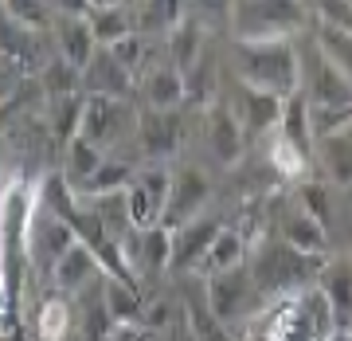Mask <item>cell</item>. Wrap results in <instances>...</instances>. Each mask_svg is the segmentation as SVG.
<instances>
[{"label": "cell", "mask_w": 352, "mask_h": 341, "mask_svg": "<svg viewBox=\"0 0 352 341\" xmlns=\"http://www.w3.org/2000/svg\"><path fill=\"white\" fill-rule=\"evenodd\" d=\"M129 130H138V118L129 110L122 99H98V94H87V110H82V130H78V138L90 141V145H98L102 153L118 145V141L126 138Z\"/></svg>", "instance_id": "obj_7"}, {"label": "cell", "mask_w": 352, "mask_h": 341, "mask_svg": "<svg viewBox=\"0 0 352 341\" xmlns=\"http://www.w3.org/2000/svg\"><path fill=\"white\" fill-rule=\"evenodd\" d=\"M106 51H113V59L126 67L129 75H138V67L145 63L149 43H145V36H129V39H122V43H113V48H106Z\"/></svg>", "instance_id": "obj_37"}, {"label": "cell", "mask_w": 352, "mask_h": 341, "mask_svg": "<svg viewBox=\"0 0 352 341\" xmlns=\"http://www.w3.org/2000/svg\"><path fill=\"white\" fill-rule=\"evenodd\" d=\"M294 204L329 227V189H325V185H314V180H309V185H302V189H298V196H294Z\"/></svg>", "instance_id": "obj_35"}, {"label": "cell", "mask_w": 352, "mask_h": 341, "mask_svg": "<svg viewBox=\"0 0 352 341\" xmlns=\"http://www.w3.org/2000/svg\"><path fill=\"white\" fill-rule=\"evenodd\" d=\"M32 329H36V341H67L75 338V314L67 306L63 294H47L39 302L36 318H32Z\"/></svg>", "instance_id": "obj_26"}, {"label": "cell", "mask_w": 352, "mask_h": 341, "mask_svg": "<svg viewBox=\"0 0 352 341\" xmlns=\"http://www.w3.org/2000/svg\"><path fill=\"white\" fill-rule=\"evenodd\" d=\"M278 134H282L298 153L314 157L317 141H314V126H309V99H305V94L286 99V110H282V126H278Z\"/></svg>", "instance_id": "obj_29"}, {"label": "cell", "mask_w": 352, "mask_h": 341, "mask_svg": "<svg viewBox=\"0 0 352 341\" xmlns=\"http://www.w3.org/2000/svg\"><path fill=\"white\" fill-rule=\"evenodd\" d=\"M78 240V231L71 224H67L63 216H55V212H43L39 208L36 220H32V227H28V240H24V255H28V263L36 267L39 275H47L59 267V259H63Z\"/></svg>", "instance_id": "obj_5"}, {"label": "cell", "mask_w": 352, "mask_h": 341, "mask_svg": "<svg viewBox=\"0 0 352 341\" xmlns=\"http://www.w3.org/2000/svg\"><path fill=\"white\" fill-rule=\"evenodd\" d=\"M94 278H106L98 255L90 251L87 243H75V247L59 259V267L51 271V287L59 294H82Z\"/></svg>", "instance_id": "obj_19"}, {"label": "cell", "mask_w": 352, "mask_h": 341, "mask_svg": "<svg viewBox=\"0 0 352 341\" xmlns=\"http://www.w3.org/2000/svg\"><path fill=\"white\" fill-rule=\"evenodd\" d=\"M204 145L212 153L215 165L223 169H235L243 161V149H247V130H243L239 114L231 110V102L219 99L204 110Z\"/></svg>", "instance_id": "obj_6"}, {"label": "cell", "mask_w": 352, "mask_h": 341, "mask_svg": "<svg viewBox=\"0 0 352 341\" xmlns=\"http://www.w3.org/2000/svg\"><path fill=\"white\" fill-rule=\"evenodd\" d=\"M133 177H138V169H133V161H126V157H106V165H102L98 173L78 189V200H102V196H118V192H126L129 185H133Z\"/></svg>", "instance_id": "obj_25"}, {"label": "cell", "mask_w": 352, "mask_h": 341, "mask_svg": "<svg viewBox=\"0 0 352 341\" xmlns=\"http://www.w3.org/2000/svg\"><path fill=\"white\" fill-rule=\"evenodd\" d=\"M176 341H200V333H196V326H192V318L180 310V329H176Z\"/></svg>", "instance_id": "obj_40"}, {"label": "cell", "mask_w": 352, "mask_h": 341, "mask_svg": "<svg viewBox=\"0 0 352 341\" xmlns=\"http://www.w3.org/2000/svg\"><path fill=\"white\" fill-rule=\"evenodd\" d=\"M314 48L325 55L329 63L337 67L340 75L352 79V36L349 32H337V28L314 24Z\"/></svg>", "instance_id": "obj_33"}, {"label": "cell", "mask_w": 352, "mask_h": 341, "mask_svg": "<svg viewBox=\"0 0 352 341\" xmlns=\"http://www.w3.org/2000/svg\"><path fill=\"white\" fill-rule=\"evenodd\" d=\"M55 48L67 63L87 75V67L98 59V39H94V28H90L87 16H71L59 12V24H55Z\"/></svg>", "instance_id": "obj_15"}, {"label": "cell", "mask_w": 352, "mask_h": 341, "mask_svg": "<svg viewBox=\"0 0 352 341\" xmlns=\"http://www.w3.org/2000/svg\"><path fill=\"white\" fill-rule=\"evenodd\" d=\"M168 310H173V306H168V302H149V306H145V322H141V326H145V329L168 326V318H173V314H168Z\"/></svg>", "instance_id": "obj_38"}, {"label": "cell", "mask_w": 352, "mask_h": 341, "mask_svg": "<svg viewBox=\"0 0 352 341\" xmlns=\"http://www.w3.org/2000/svg\"><path fill=\"white\" fill-rule=\"evenodd\" d=\"M314 157L321 161V169H325V177L333 185H352V126L321 138Z\"/></svg>", "instance_id": "obj_24"}, {"label": "cell", "mask_w": 352, "mask_h": 341, "mask_svg": "<svg viewBox=\"0 0 352 341\" xmlns=\"http://www.w3.org/2000/svg\"><path fill=\"white\" fill-rule=\"evenodd\" d=\"M314 20V4H286V0H243L227 4V28L235 43H274L294 39Z\"/></svg>", "instance_id": "obj_2"}, {"label": "cell", "mask_w": 352, "mask_h": 341, "mask_svg": "<svg viewBox=\"0 0 352 341\" xmlns=\"http://www.w3.org/2000/svg\"><path fill=\"white\" fill-rule=\"evenodd\" d=\"M168 196H173V169H164V165H145V169H138L133 185L126 189L133 227H138V231L164 227Z\"/></svg>", "instance_id": "obj_4"}, {"label": "cell", "mask_w": 352, "mask_h": 341, "mask_svg": "<svg viewBox=\"0 0 352 341\" xmlns=\"http://www.w3.org/2000/svg\"><path fill=\"white\" fill-rule=\"evenodd\" d=\"M329 341H352V333H333Z\"/></svg>", "instance_id": "obj_41"}, {"label": "cell", "mask_w": 352, "mask_h": 341, "mask_svg": "<svg viewBox=\"0 0 352 341\" xmlns=\"http://www.w3.org/2000/svg\"><path fill=\"white\" fill-rule=\"evenodd\" d=\"M4 20H12L32 32H47L59 24V4H39V0H4Z\"/></svg>", "instance_id": "obj_32"}, {"label": "cell", "mask_w": 352, "mask_h": 341, "mask_svg": "<svg viewBox=\"0 0 352 341\" xmlns=\"http://www.w3.org/2000/svg\"><path fill=\"white\" fill-rule=\"evenodd\" d=\"M227 102H231V110L239 114L243 130L254 134V138H263L270 130L278 134V126H282L286 102L274 99V94H263V90H251V87H243V83H235V90L227 94Z\"/></svg>", "instance_id": "obj_13"}, {"label": "cell", "mask_w": 352, "mask_h": 341, "mask_svg": "<svg viewBox=\"0 0 352 341\" xmlns=\"http://www.w3.org/2000/svg\"><path fill=\"white\" fill-rule=\"evenodd\" d=\"M102 302L110 310L113 326H141L145 322V302H141L138 287H126L118 278H106L102 282Z\"/></svg>", "instance_id": "obj_27"}, {"label": "cell", "mask_w": 352, "mask_h": 341, "mask_svg": "<svg viewBox=\"0 0 352 341\" xmlns=\"http://www.w3.org/2000/svg\"><path fill=\"white\" fill-rule=\"evenodd\" d=\"M67 341H87V338H82V333H75V338H67Z\"/></svg>", "instance_id": "obj_42"}, {"label": "cell", "mask_w": 352, "mask_h": 341, "mask_svg": "<svg viewBox=\"0 0 352 341\" xmlns=\"http://www.w3.org/2000/svg\"><path fill=\"white\" fill-rule=\"evenodd\" d=\"M67 165H63V177L71 180V189H82L94 173H98L102 165H106V153L98 149V145H90V141H82V138H75L71 145H67Z\"/></svg>", "instance_id": "obj_31"}, {"label": "cell", "mask_w": 352, "mask_h": 341, "mask_svg": "<svg viewBox=\"0 0 352 341\" xmlns=\"http://www.w3.org/2000/svg\"><path fill=\"white\" fill-rule=\"evenodd\" d=\"M278 240L302 255H317V259H329V251H333L329 247V227L321 220H314L309 212H302L298 204L282 208V216H278Z\"/></svg>", "instance_id": "obj_14"}, {"label": "cell", "mask_w": 352, "mask_h": 341, "mask_svg": "<svg viewBox=\"0 0 352 341\" xmlns=\"http://www.w3.org/2000/svg\"><path fill=\"white\" fill-rule=\"evenodd\" d=\"M212 200V177L200 165H180L173 173V196H168V212H164V227L180 231L184 224L200 220L204 208Z\"/></svg>", "instance_id": "obj_9"}, {"label": "cell", "mask_w": 352, "mask_h": 341, "mask_svg": "<svg viewBox=\"0 0 352 341\" xmlns=\"http://www.w3.org/2000/svg\"><path fill=\"white\" fill-rule=\"evenodd\" d=\"M317 291L329 298L340 333H352V259L349 255H329L325 271L317 278Z\"/></svg>", "instance_id": "obj_16"}, {"label": "cell", "mask_w": 352, "mask_h": 341, "mask_svg": "<svg viewBox=\"0 0 352 341\" xmlns=\"http://www.w3.org/2000/svg\"><path fill=\"white\" fill-rule=\"evenodd\" d=\"M223 216H200V220H192L184 224L180 231H173V271L176 275H188V271H200L208 251H212V243L219 240V231H223Z\"/></svg>", "instance_id": "obj_11"}, {"label": "cell", "mask_w": 352, "mask_h": 341, "mask_svg": "<svg viewBox=\"0 0 352 341\" xmlns=\"http://www.w3.org/2000/svg\"><path fill=\"white\" fill-rule=\"evenodd\" d=\"M314 20L337 32L352 36V0H333V4H314Z\"/></svg>", "instance_id": "obj_36"}, {"label": "cell", "mask_w": 352, "mask_h": 341, "mask_svg": "<svg viewBox=\"0 0 352 341\" xmlns=\"http://www.w3.org/2000/svg\"><path fill=\"white\" fill-rule=\"evenodd\" d=\"M231 75L235 83L274 99H294L302 94V51L294 39H274V43H235L231 55Z\"/></svg>", "instance_id": "obj_1"}, {"label": "cell", "mask_w": 352, "mask_h": 341, "mask_svg": "<svg viewBox=\"0 0 352 341\" xmlns=\"http://www.w3.org/2000/svg\"><path fill=\"white\" fill-rule=\"evenodd\" d=\"M106 341H149V329L145 326H113Z\"/></svg>", "instance_id": "obj_39"}, {"label": "cell", "mask_w": 352, "mask_h": 341, "mask_svg": "<svg viewBox=\"0 0 352 341\" xmlns=\"http://www.w3.org/2000/svg\"><path fill=\"white\" fill-rule=\"evenodd\" d=\"M141 99H145V110H164L173 114L188 102V87H184V75L168 63H157L141 75Z\"/></svg>", "instance_id": "obj_18"}, {"label": "cell", "mask_w": 352, "mask_h": 341, "mask_svg": "<svg viewBox=\"0 0 352 341\" xmlns=\"http://www.w3.org/2000/svg\"><path fill=\"white\" fill-rule=\"evenodd\" d=\"M180 110L164 114V110H145L138 118V141L141 149H145V157H153V161H164V157H173L176 149H180Z\"/></svg>", "instance_id": "obj_17"}, {"label": "cell", "mask_w": 352, "mask_h": 341, "mask_svg": "<svg viewBox=\"0 0 352 341\" xmlns=\"http://www.w3.org/2000/svg\"><path fill=\"white\" fill-rule=\"evenodd\" d=\"M329 259H317V255H302L286 247V243H263L251 259V275H254V287L266 294H282V291H294L302 282H317L321 271H325Z\"/></svg>", "instance_id": "obj_3"}, {"label": "cell", "mask_w": 352, "mask_h": 341, "mask_svg": "<svg viewBox=\"0 0 352 341\" xmlns=\"http://www.w3.org/2000/svg\"><path fill=\"white\" fill-rule=\"evenodd\" d=\"M82 83H87V90H90V94H98V99H122V102H126L129 87H133V75L113 59V51L102 48L98 59L87 67Z\"/></svg>", "instance_id": "obj_23"}, {"label": "cell", "mask_w": 352, "mask_h": 341, "mask_svg": "<svg viewBox=\"0 0 352 341\" xmlns=\"http://www.w3.org/2000/svg\"><path fill=\"white\" fill-rule=\"evenodd\" d=\"M239 267H247V236L239 227H223L200 271L204 275H227V271H239Z\"/></svg>", "instance_id": "obj_28"}, {"label": "cell", "mask_w": 352, "mask_h": 341, "mask_svg": "<svg viewBox=\"0 0 352 341\" xmlns=\"http://www.w3.org/2000/svg\"><path fill=\"white\" fill-rule=\"evenodd\" d=\"M302 83L309 106H325V110H352V79L340 75L317 48L305 51L302 59Z\"/></svg>", "instance_id": "obj_8"}, {"label": "cell", "mask_w": 352, "mask_h": 341, "mask_svg": "<svg viewBox=\"0 0 352 341\" xmlns=\"http://www.w3.org/2000/svg\"><path fill=\"white\" fill-rule=\"evenodd\" d=\"M254 287L251 267H239V271H227V275H208L204 278V302H208V314L219 322V326H231L235 318L247 310Z\"/></svg>", "instance_id": "obj_10"}, {"label": "cell", "mask_w": 352, "mask_h": 341, "mask_svg": "<svg viewBox=\"0 0 352 341\" xmlns=\"http://www.w3.org/2000/svg\"><path fill=\"white\" fill-rule=\"evenodd\" d=\"M138 12V36H157V32H173L188 20V4H176V0H145L133 8Z\"/></svg>", "instance_id": "obj_30"}, {"label": "cell", "mask_w": 352, "mask_h": 341, "mask_svg": "<svg viewBox=\"0 0 352 341\" xmlns=\"http://www.w3.org/2000/svg\"><path fill=\"white\" fill-rule=\"evenodd\" d=\"M87 20L94 28L98 48H113L122 39L138 36V12L129 4H87Z\"/></svg>", "instance_id": "obj_21"}, {"label": "cell", "mask_w": 352, "mask_h": 341, "mask_svg": "<svg viewBox=\"0 0 352 341\" xmlns=\"http://www.w3.org/2000/svg\"><path fill=\"white\" fill-rule=\"evenodd\" d=\"M164 39H168V67H176L180 75L196 71V67L208 59V36H204V24L192 20V12H188L184 24L173 28Z\"/></svg>", "instance_id": "obj_22"}, {"label": "cell", "mask_w": 352, "mask_h": 341, "mask_svg": "<svg viewBox=\"0 0 352 341\" xmlns=\"http://www.w3.org/2000/svg\"><path fill=\"white\" fill-rule=\"evenodd\" d=\"M122 251H126V263L138 275V282L141 278H153V275H164V271H173V231L168 227L133 231L122 243Z\"/></svg>", "instance_id": "obj_12"}, {"label": "cell", "mask_w": 352, "mask_h": 341, "mask_svg": "<svg viewBox=\"0 0 352 341\" xmlns=\"http://www.w3.org/2000/svg\"><path fill=\"white\" fill-rule=\"evenodd\" d=\"M270 169H274L278 177H305L309 157L294 149L282 134H274V141H270Z\"/></svg>", "instance_id": "obj_34"}, {"label": "cell", "mask_w": 352, "mask_h": 341, "mask_svg": "<svg viewBox=\"0 0 352 341\" xmlns=\"http://www.w3.org/2000/svg\"><path fill=\"white\" fill-rule=\"evenodd\" d=\"M20 63V75L24 71H39L51 63L47 48H43V32H32V28H20L12 20H4V67L12 71Z\"/></svg>", "instance_id": "obj_20"}]
</instances>
